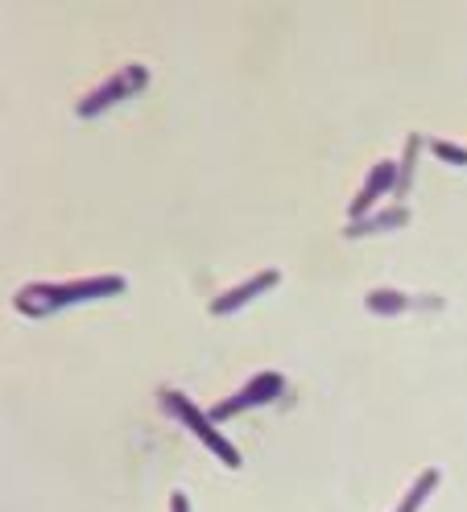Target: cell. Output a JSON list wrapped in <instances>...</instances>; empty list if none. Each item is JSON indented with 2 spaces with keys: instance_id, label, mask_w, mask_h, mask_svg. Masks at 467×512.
Wrapping results in <instances>:
<instances>
[{
  "instance_id": "cell-7",
  "label": "cell",
  "mask_w": 467,
  "mask_h": 512,
  "mask_svg": "<svg viewBox=\"0 0 467 512\" xmlns=\"http://www.w3.org/2000/svg\"><path fill=\"white\" fill-rule=\"evenodd\" d=\"M401 223H410V211L406 207H385V211H372L364 219H348L344 223V236L348 240H360V236H377V232L401 228Z\"/></svg>"
},
{
  "instance_id": "cell-5",
  "label": "cell",
  "mask_w": 467,
  "mask_h": 512,
  "mask_svg": "<svg viewBox=\"0 0 467 512\" xmlns=\"http://www.w3.org/2000/svg\"><path fill=\"white\" fill-rule=\"evenodd\" d=\"M393 186H397V162H377V166L368 170V178H364V186H360V195L352 199L348 219H364V215H372L385 195H393Z\"/></svg>"
},
{
  "instance_id": "cell-12",
  "label": "cell",
  "mask_w": 467,
  "mask_h": 512,
  "mask_svg": "<svg viewBox=\"0 0 467 512\" xmlns=\"http://www.w3.org/2000/svg\"><path fill=\"white\" fill-rule=\"evenodd\" d=\"M170 512H191V500H186V492H174L170 496Z\"/></svg>"
},
{
  "instance_id": "cell-11",
  "label": "cell",
  "mask_w": 467,
  "mask_h": 512,
  "mask_svg": "<svg viewBox=\"0 0 467 512\" xmlns=\"http://www.w3.org/2000/svg\"><path fill=\"white\" fill-rule=\"evenodd\" d=\"M430 153L439 157V162H447V166H467V149L455 145V141H439V137H434L430 141Z\"/></svg>"
},
{
  "instance_id": "cell-10",
  "label": "cell",
  "mask_w": 467,
  "mask_h": 512,
  "mask_svg": "<svg viewBox=\"0 0 467 512\" xmlns=\"http://www.w3.org/2000/svg\"><path fill=\"white\" fill-rule=\"evenodd\" d=\"M418 153H422V137H406V153H401V162H397V186H393V195L397 199H406V190L414 186V166H418Z\"/></svg>"
},
{
  "instance_id": "cell-6",
  "label": "cell",
  "mask_w": 467,
  "mask_h": 512,
  "mask_svg": "<svg viewBox=\"0 0 467 512\" xmlns=\"http://www.w3.org/2000/svg\"><path fill=\"white\" fill-rule=\"evenodd\" d=\"M282 281V273L277 269H261V273H253L248 281H240V285H232V290H224L220 298H211V314H232V310H240V306H248L253 298H261L265 290H273V285Z\"/></svg>"
},
{
  "instance_id": "cell-9",
  "label": "cell",
  "mask_w": 467,
  "mask_h": 512,
  "mask_svg": "<svg viewBox=\"0 0 467 512\" xmlns=\"http://www.w3.org/2000/svg\"><path fill=\"white\" fill-rule=\"evenodd\" d=\"M439 479H443V475H439V467H426V471L414 479V484L406 488V496L397 500V508H393V512H422V504L434 496V488H439Z\"/></svg>"
},
{
  "instance_id": "cell-4",
  "label": "cell",
  "mask_w": 467,
  "mask_h": 512,
  "mask_svg": "<svg viewBox=\"0 0 467 512\" xmlns=\"http://www.w3.org/2000/svg\"><path fill=\"white\" fill-rule=\"evenodd\" d=\"M282 393H286V376H282V372H257L240 393L215 401V405H211V418H215V422H228V418H236V413H248V409H261V405L277 401Z\"/></svg>"
},
{
  "instance_id": "cell-2",
  "label": "cell",
  "mask_w": 467,
  "mask_h": 512,
  "mask_svg": "<svg viewBox=\"0 0 467 512\" xmlns=\"http://www.w3.org/2000/svg\"><path fill=\"white\" fill-rule=\"evenodd\" d=\"M158 401H162V409L170 413V418L191 430V434L207 446V451L224 463V467H240V446H236L228 434H220V422H215L211 413H203L191 397L178 393V389H162V393H158Z\"/></svg>"
},
{
  "instance_id": "cell-1",
  "label": "cell",
  "mask_w": 467,
  "mask_h": 512,
  "mask_svg": "<svg viewBox=\"0 0 467 512\" xmlns=\"http://www.w3.org/2000/svg\"><path fill=\"white\" fill-rule=\"evenodd\" d=\"M124 281L120 273H100V277H79V281H29L13 294V306L29 318H46V314H58L67 306H79V302H96V298H116L124 294Z\"/></svg>"
},
{
  "instance_id": "cell-3",
  "label": "cell",
  "mask_w": 467,
  "mask_h": 512,
  "mask_svg": "<svg viewBox=\"0 0 467 512\" xmlns=\"http://www.w3.org/2000/svg\"><path fill=\"white\" fill-rule=\"evenodd\" d=\"M145 83H149V67L145 62H124V67H116L100 87H91L83 100L75 104V116H100V112H108V108H116V104H124V100H133L137 91H145Z\"/></svg>"
},
{
  "instance_id": "cell-8",
  "label": "cell",
  "mask_w": 467,
  "mask_h": 512,
  "mask_svg": "<svg viewBox=\"0 0 467 512\" xmlns=\"http://www.w3.org/2000/svg\"><path fill=\"white\" fill-rule=\"evenodd\" d=\"M364 306H368V314H406V310H414V306H443L439 298H410V294H401V290H368L364 294Z\"/></svg>"
}]
</instances>
